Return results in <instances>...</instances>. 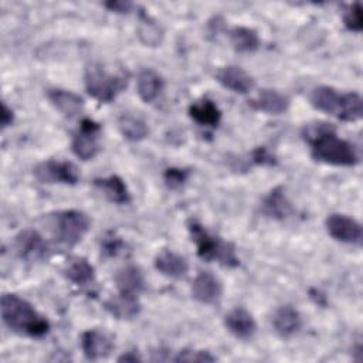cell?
Listing matches in <instances>:
<instances>
[{"instance_id":"cell-1","label":"cell","mask_w":363,"mask_h":363,"mask_svg":"<svg viewBox=\"0 0 363 363\" xmlns=\"http://www.w3.org/2000/svg\"><path fill=\"white\" fill-rule=\"evenodd\" d=\"M302 136L311 146L312 157L318 162L333 166H354L359 162L354 146L340 139L329 123H308L302 129Z\"/></svg>"},{"instance_id":"cell-2","label":"cell","mask_w":363,"mask_h":363,"mask_svg":"<svg viewBox=\"0 0 363 363\" xmlns=\"http://www.w3.org/2000/svg\"><path fill=\"white\" fill-rule=\"evenodd\" d=\"M1 319L4 325L18 335L41 337L48 333L50 323L26 299L14 294L1 296Z\"/></svg>"},{"instance_id":"cell-3","label":"cell","mask_w":363,"mask_h":363,"mask_svg":"<svg viewBox=\"0 0 363 363\" xmlns=\"http://www.w3.org/2000/svg\"><path fill=\"white\" fill-rule=\"evenodd\" d=\"M312 105L342 121L354 122L362 118L363 101L357 92H337L332 86H318L311 94Z\"/></svg>"},{"instance_id":"cell-4","label":"cell","mask_w":363,"mask_h":363,"mask_svg":"<svg viewBox=\"0 0 363 363\" xmlns=\"http://www.w3.org/2000/svg\"><path fill=\"white\" fill-rule=\"evenodd\" d=\"M189 231L191 235V240L197 245V255L207 261H216L224 267L235 268L240 264V259L235 254V247L221 240L220 237H216L210 234L199 221L190 220L189 223Z\"/></svg>"},{"instance_id":"cell-5","label":"cell","mask_w":363,"mask_h":363,"mask_svg":"<svg viewBox=\"0 0 363 363\" xmlns=\"http://www.w3.org/2000/svg\"><path fill=\"white\" fill-rule=\"evenodd\" d=\"M52 237L62 245H77L89 228V218L78 210H62L47 217Z\"/></svg>"},{"instance_id":"cell-6","label":"cell","mask_w":363,"mask_h":363,"mask_svg":"<svg viewBox=\"0 0 363 363\" xmlns=\"http://www.w3.org/2000/svg\"><path fill=\"white\" fill-rule=\"evenodd\" d=\"M128 85V74L119 71L112 74L101 64H92L85 71V86L88 94L99 102H111Z\"/></svg>"},{"instance_id":"cell-7","label":"cell","mask_w":363,"mask_h":363,"mask_svg":"<svg viewBox=\"0 0 363 363\" xmlns=\"http://www.w3.org/2000/svg\"><path fill=\"white\" fill-rule=\"evenodd\" d=\"M99 132L101 126L96 122L88 118L82 119L71 143L74 155L81 160L92 159L99 150Z\"/></svg>"},{"instance_id":"cell-8","label":"cell","mask_w":363,"mask_h":363,"mask_svg":"<svg viewBox=\"0 0 363 363\" xmlns=\"http://www.w3.org/2000/svg\"><path fill=\"white\" fill-rule=\"evenodd\" d=\"M35 177L41 183H62L75 184L79 180V173L75 164L71 162L61 160H47L35 166Z\"/></svg>"},{"instance_id":"cell-9","label":"cell","mask_w":363,"mask_h":363,"mask_svg":"<svg viewBox=\"0 0 363 363\" xmlns=\"http://www.w3.org/2000/svg\"><path fill=\"white\" fill-rule=\"evenodd\" d=\"M326 228L332 238L340 242H362V225L352 217H347L345 214H330L326 218Z\"/></svg>"},{"instance_id":"cell-10","label":"cell","mask_w":363,"mask_h":363,"mask_svg":"<svg viewBox=\"0 0 363 363\" xmlns=\"http://www.w3.org/2000/svg\"><path fill=\"white\" fill-rule=\"evenodd\" d=\"M14 248L20 258L26 261H40L47 257V244L34 230L21 231L14 240Z\"/></svg>"},{"instance_id":"cell-11","label":"cell","mask_w":363,"mask_h":363,"mask_svg":"<svg viewBox=\"0 0 363 363\" xmlns=\"http://www.w3.org/2000/svg\"><path fill=\"white\" fill-rule=\"evenodd\" d=\"M81 347L88 360H99L111 354L113 342L105 332L89 329L81 335Z\"/></svg>"},{"instance_id":"cell-12","label":"cell","mask_w":363,"mask_h":363,"mask_svg":"<svg viewBox=\"0 0 363 363\" xmlns=\"http://www.w3.org/2000/svg\"><path fill=\"white\" fill-rule=\"evenodd\" d=\"M216 78L224 88L237 94H247L255 85L254 78L245 69L237 65H227L220 68L216 74Z\"/></svg>"},{"instance_id":"cell-13","label":"cell","mask_w":363,"mask_h":363,"mask_svg":"<svg viewBox=\"0 0 363 363\" xmlns=\"http://www.w3.org/2000/svg\"><path fill=\"white\" fill-rule=\"evenodd\" d=\"M193 298L203 303H216L221 298L223 286L216 275L201 271L196 275L191 284Z\"/></svg>"},{"instance_id":"cell-14","label":"cell","mask_w":363,"mask_h":363,"mask_svg":"<svg viewBox=\"0 0 363 363\" xmlns=\"http://www.w3.org/2000/svg\"><path fill=\"white\" fill-rule=\"evenodd\" d=\"M155 267L164 277L174 278V279L183 278L189 271V264L186 258L170 250H162L156 255Z\"/></svg>"},{"instance_id":"cell-15","label":"cell","mask_w":363,"mask_h":363,"mask_svg":"<svg viewBox=\"0 0 363 363\" xmlns=\"http://www.w3.org/2000/svg\"><path fill=\"white\" fill-rule=\"evenodd\" d=\"M225 328L240 339H250L255 333V320L244 308H234L224 318Z\"/></svg>"},{"instance_id":"cell-16","label":"cell","mask_w":363,"mask_h":363,"mask_svg":"<svg viewBox=\"0 0 363 363\" xmlns=\"http://www.w3.org/2000/svg\"><path fill=\"white\" fill-rule=\"evenodd\" d=\"M47 96L50 99V102L65 116L68 118H74L77 116L82 108H84V101L79 95L67 91V89H61V88H52L48 89Z\"/></svg>"},{"instance_id":"cell-17","label":"cell","mask_w":363,"mask_h":363,"mask_svg":"<svg viewBox=\"0 0 363 363\" xmlns=\"http://www.w3.org/2000/svg\"><path fill=\"white\" fill-rule=\"evenodd\" d=\"M301 325L302 319L299 312L289 305L278 308L272 316V326L275 332L282 337H289L296 333Z\"/></svg>"},{"instance_id":"cell-18","label":"cell","mask_w":363,"mask_h":363,"mask_svg":"<svg viewBox=\"0 0 363 363\" xmlns=\"http://www.w3.org/2000/svg\"><path fill=\"white\" fill-rule=\"evenodd\" d=\"M250 105L257 111L271 115H279L288 109L289 99L275 89H264L258 94L255 99L250 102Z\"/></svg>"},{"instance_id":"cell-19","label":"cell","mask_w":363,"mask_h":363,"mask_svg":"<svg viewBox=\"0 0 363 363\" xmlns=\"http://www.w3.org/2000/svg\"><path fill=\"white\" fill-rule=\"evenodd\" d=\"M115 282L121 294L136 296L145 289V278L140 269L135 265H126L115 275Z\"/></svg>"},{"instance_id":"cell-20","label":"cell","mask_w":363,"mask_h":363,"mask_svg":"<svg viewBox=\"0 0 363 363\" xmlns=\"http://www.w3.org/2000/svg\"><path fill=\"white\" fill-rule=\"evenodd\" d=\"M105 309L116 319H132L140 312V303L136 296L119 292L105 302Z\"/></svg>"},{"instance_id":"cell-21","label":"cell","mask_w":363,"mask_h":363,"mask_svg":"<svg viewBox=\"0 0 363 363\" xmlns=\"http://www.w3.org/2000/svg\"><path fill=\"white\" fill-rule=\"evenodd\" d=\"M261 211L275 220H282L291 213V204L285 196V190L278 186L274 187L262 200Z\"/></svg>"},{"instance_id":"cell-22","label":"cell","mask_w":363,"mask_h":363,"mask_svg":"<svg viewBox=\"0 0 363 363\" xmlns=\"http://www.w3.org/2000/svg\"><path fill=\"white\" fill-rule=\"evenodd\" d=\"M136 88L140 99L146 104H150L160 95L163 89V79L153 69H143L138 75Z\"/></svg>"},{"instance_id":"cell-23","label":"cell","mask_w":363,"mask_h":363,"mask_svg":"<svg viewBox=\"0 0 363 363\" xmlns=\"http://www.w3.org/2000/svg\"><path fill=\"white\" fill-rule=\"evenodd\" d=\"M94 184L113 203L126 204L130 200L129 190H128L125 182L119 176H108L104 179H95Z\"/></svg>"},{"instance_id":"cell-24","label":"cell","mask_w":363,"mask_h":363,"mask_svg":"<svg viewBox=\"0 0 363 363\" xmlns=\"http://www.w3.org/2000/svg\"><path fill=\"white\" fill-rule=\"evenodd\" d=\"M189 113H190L191 119H194L201 126L216 128L221 119L220 109L210 99H201V101L193 104L189 108Z\"/></svg>"},{"instance_id":"cell-25","label":"cell","mask_w":363,"mask_h":363,"mask_svg":"<svg viewBox=\"0 0 363 363\" xmlns=\"http://www.w3.org/2000/svg\"><path fill=\"white\" fill-rule=\"evenodd\" d=\"M118 128L123 138L132 142H139L145 139L149 133L146 122L142 118L135 116L132 113H122L118 118Z\"/></svg>"},{"instance_id":"cell-26","label":"cell","mask_w":363,"mask_h":363,"mask_svg":"<svg viewBox=\"0 0 363 363\" xmlns=\"http://www.w3.org/2000/svg\"><path fill=\"white\" fill-rule=\"evenodd\" d=\"M65 277L75 285H89L95 279V269L85 258H75L65 268Z\"/></svg>"},{"instance_id":"cell-27","label":"cell","mask_w":363,"mask_h":363,"mask_svg":"<svg viewBox=\"0 0 363 363\" xmlns=\"http://www.w3.org/2000/svg\"><path fill=\"white\" fill-rule=\"evenodd\" d=\"M233 47L240 52H252L259 47V38L255 30L248 27H234L230 31Z\"/></svg>"},{"instance_id":"cell-28","label":"cell","mask_w":363,"mask_h":363,"mask_svg":"<svg viewBox=\"0 0 363 363\" xmlns=\"http://www.w3.org/2000/svg\"><path fill=\"white\" fill-rule=\"evenodd\" d=\"M343 21L347 30L360 33L363 30V16H362V6L360 3H353L345 13Z\"/></svg>"},{"instance_id":"cell-29","label":"cell","mask_w":363,"mask_h":363,"mask_svg":"<svg viewBox=\"0 0 363 363\" xmlns=\"http://www.w3.org/2000/svg\"><path fill=\"white\" fill-rule=\"evenodd\" d=\"M163 177H164V183L169 189H179L187 182L189 172L184 169H179V167H169V169H166Z\"/></svg>"},{"instance_id":"cell-30","label":"cell","mask_w":363,"mask_h":363,"mask_svg":"<svg viewBox=\"0 0 363 363\" xmlns=\"http://www.w3.org/2000/svg\"><path fill=\"white\" fill-rule=\"evenodd\" d=\"M139 35H140V38L145 44L152 45V47L157 45L160 43V38H162V34H160L157 26L150 23V21L143 23V26L139 30Z\"/></svg>"},{"instance_id":"cell-31","label":"cell","mask_w":363,"mask_h":363,"mask_svg":"<svg viewBox=\"0 0 363 363\" xmlns=\"http://www.w3.org/2000/svg\"><path fill=\"white\" fill-rule=\"evenodd\" d=\"M176 362H214L216 357L203 350H182L174 357Z\"/></svg>"},{"instance_id":"cell-32","label":"cell","mask_w":363,"mask_h":363,"mask_svg":"<svg viewBox=\"0 0 363 363\" xmlns=\"http://www.w3.org/2000/svg\"><path fill=\"white\" fill-rule=\"evenodd\" d=\"M101 248L106 257H115L122 251L123 242L121 238L115 235H106L101 244Z\"/></svg>"},{"instance_id":"cell-33","label":"cell","mask_w":363,"mask_h":363,"mask_svg":"<svg viewBox=\"0 0 363 363\" xmlns=\"http://www.w3.org/2000/svg\"><path fill=\"white\" fill-rule=\"evenodd\" d=\"M251 157L254 163L262 164V166H272L277 163L275 156L265 146H258L257 149H254L251 153Z\"/></svg>"},{"instance_id":"cell-34","label":"cell","mask_w":363,"mask_h":363,"mask_svg":"<svg viewBox=\"0 0 363 363\" xmlns=\"http://www.w3.org/2000/svg\"><path fill=\"white\" fill-rule=\"evenodd\" d=\"M105 7H108L111 11H115V13H129L132 9V4L128 1H108L105 3Z\"/></svg>"},{"instance_id":"cell-35","label":"cell","mask_w":363,"mask_h":363,"mask_svg":"<svg viewBox=\"0 0 363 363\" xmlns=\"http://www.w3.org/2000/svg\"><path fill=\"white\" fill-rule=\"evenodd\" d=\"M13 119H14V115H13V111L3 102L1 104V113H0V121H1V126L3 128H7L13 123Z\"/></svg>"},{"instance_id":"cell-36","label":"cell","mask_w":363,"mask_h":363,"mask_svg":"<svg viewBox=\"0 0 363 363\" xmlns=\"http://www.w3.org/2000/svg\"><path fill=\"white\" fill-rule=\"evenodd\" d=\"M136 360H140V357H138L136 353H132V352H128L118 359V362H136Z\"/></svg>"}]
</instances>
